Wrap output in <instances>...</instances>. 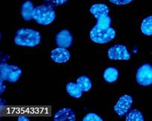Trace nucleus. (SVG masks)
Instances as JSON below:
<instances>
[{"mask_svg": "<svg viewBox=\"0 0 152 121\" xmlns=\"http://www.w3.org/2000/svg\"><path fill=\"white\" fill-rule=\"evenodd\" d=\"M102 118L99 116V114L96 113H90L87 114L85 116L83 117V121H102Z\"/></svg>", "mask_w": 152, "mask_h": 121, "instance_id": "nucleus-18", "label": "nucleus"}, {"mask_svg": "<svg viewBox=\"0 0 152 121\" xmlns=\"http://www.w3.org/2000/svg\"><path fill=\"white\" fill-rule=\"evenodd\" d=\"M141 31L146 36H152V16L146 17L142 22Z\"/></svg>", "mask_w": 152, "mask_h": 121, "instance_id": "nucleus-16", "label": "nucleus"}, {"mask_svg": "<svg viewBox=\"0 0 152 121\" xmlns=\"http://www.w3.org/2000/svg\"><path fill=\"white\" fill-rule=\"evenodd\" d=\"M32 17L37 24L48 25L55 20L56 13L54 10V7L49 5H40L35 7Z\"/></svg>", "mask_w": 152, "mask_h": 121, "instance_id": "nucleus-3", "label": "nucleus"}, {"mask_svg": "<svg viewBox=\"0 0 152 121\" xmlns=\"http://www.w3.org/2000/svg\"><path fill=\"white\" fill-rule=\"evenodd\" d=\"M108 58L111 60H129L131 54L124 45L111 46L107 51Z\"/></svg>", "mask_w": 152, "mask_h": 121, "instance_id": "nucleus-6", "label": "nucleus"}, {"mask_svg": "<svg viewBox=\"0 0 152 121\" xmlns=\"http://www.w3.org/2000/svg\"><path fill=\"white\" fill-rule=\"evenodd\" d=\"M126 121H144V117L142 113L137 109L130 110L125 114Z\"/></svg>", "mask_w": 152, "mask_h": 121, "instance_id": "nucleus-17", "label": "nucleus"}, {"mask_svg": "<svg viewBox=\"0 0 152 121\" xmlns=\"http://www.w3.org/2000/svg\"><path fill=\"white\" fill-rule=\"evenodd\" d=\"M5 89H6V85L5 84V80L1 79L0 80V94H3L5 92Z\"/></svg>", "mask_w": 152, "mask_h": 121, "instance_id": "nucleus-21", "label": "nucleus"}, {"mask_svg": "<svg viewBox=\"0 0 152 121\" xmlns=\"http://www.w3.org/2000/svg\"><path fill=\"white\" fill-rule=\"evenodd\" d=\"M111 3L116 5H125L131 3L133 0H109Z\"/></svg>", "mask_w": 152, "mask_h": 121, "instance_id": "nucleus-20", "label": "nucleus"}, {"mask_svg": "<svg viewBox=\"0 0 152 121\" xmlns=\"http://www.w3.org/2000/svg\"><path fill=\"white\" fill-rule=\"evenodd\" d=\"M34 10L33 3L31 1H26L23 3L21 7V14L23 20L26 21H30L33 19V12Z\"/></svg>", "mask_w": 152, "mask_h": 121, "instance_id": "nucleus-12", "label": "nucleus"}, {"mask_svg": "<svg viewBox=\"0 0 152 121\" xmlns=\"http://www.w3.org/2000/svg\"><path fill=\"white\" fill-rule=\"evenodd\" d=\"M22 69L15 65H9L5 62H1L0 78L11 83H17L22 76Z\"/></svg>", "mask_w": 152, "mask_h": 121, "instance_id": "nucleus-4", "label": "nucleus"}, {"mask_svg": "<svg viewBox=\"0 0 152 121\" xmlns=\"http://www.w3.org/2000/svg\"><path fill=\"white\" fill-rule=\"evenodd\" d=\"M51 59L56 63L62 64L67 62L70 59L69 51L65 48L58 47L53 49L51 52Z\"/></svg>", "mask_w": 152, "mask_h": 121, "instance_id": "nucleus-9", "label": "nucleus"}, {"mask_svg": "<svg viewBox=\"0 0 152 121\" xmlns=\"http://www.w3.org/2000/svg\"><path fill=\"white\" fill-rule=\"evenodd\" d=\"M116 37V31L111 27H103L96 24L90 32V38L97 44H106Z\"/></svg>", "mask_w": 152, "mask_h": 121, "instance_id": "nucleus-2", "label": "nucleus"}, {"mask_svg": "<svg viewBox=\"0 0 152 121\" xmlns=\"http://www.w3.org/2000/svg\"><path fill=\"white\" fill-rule=\"evenodd\" d=\"M90 11L97 20V21L102 20L109 17V8L107 5L103 3L94 4L90 8Z\"/></svg>", "mask_w": 152, "mask_h": 121, "instance_id": "nucleus-10", "label": "nucleus"}, {"mask_svg": "<svg viewBox=\"0 0 152 121\" xmlns=\"http://www.w3.org/2000/svg\"><path fill=\"white\" fill-rule=\"evenodd\" d=\"M73 37L69 30L66 29L61 30L55 36V43L58 47L68 49L72 46Z\"/></svg>", "mask_w": 152, "mask_h": 121, "instance_id": "nucleus-8", "label": "nucleus"}, {"mask_svg": "<svg viewBox=\"0 0 152 121\" xmlns=\"http://www.w3.org/2000/svg\"><path fill=\"white\" fill-rule=\"evenodd\" d=\"M133 97L128 94H125L119 97V100L114 106V111L119 117L125 116L131 109L133 105Z\"/></svg>", "mask_w": 152, "mask_h": 121, "instance_id": "nucleus-7", "label": "nucleus"}, {"mask_svg": "<svg viewBox=\"0 0 152 121\" xmlns=\"http://www.w3.org/2000/svg\"><path fill=\"white\" fill-rule=\"evenodd\" d=\"M53 120L55 121H75L76 120V114L71 109L64 108L58 110L54 114Z\"/></svg>", "mask_w": 152, "mask_h": 121, "instance_id": "nucleus-11", "label": "nucleus"}, {"mask_svg": "<svg viewBox=\"0 0 152 121\" xmlns=\"http://www.w3.org/2000/svg\"><path fill=\"white\" fill-rule=\"evenodd\" d=\"M76 83L81 90L84 92L89 91L92 88V81L87 76H81L76 80Z\"/></svg>", "mask_w": 152, "mask_h": 121, "instance_id": "nucleus-14", "label": "nucleus"}, {"mask_svg": "<svg viewBox=\"0 0 152 121\" xmlns=\"http://www.w3.org/2000/svg\"><path fill=\"white\" fill-rule=\"evenodd\" d=\"M41 42L40 32L29 28H23L16 32L14 43L22 47L32 48L38 46Z\"/></svg>", "mask_w": 152, "mask_h": 121, "instance_id": "nucleus-1", "label": "nucleus"}, {"mask_svg": "<svg viewBox=\"0 0 152 121\" xmlns=\"http://www.w3.org/2000/svg\"><path fill=\"white\" fill-rule=\"evenodd\" d=\"M47 5L52 7H58L64 5L68 0H44Z\"/></svg>", "mask_w": 152, "mask_h": 121, "instance_id": "nucleus-19", "label": "nucleus"}, {"mask_svg": "<svg viewBox=\"0 0 152 121\" xmlns=\"http://www.w3.org/2000/svg\"><path fill=\"white\" fill-rule=\"evenodd\" d=\"M5 100H4V99H1V107L2 106H5Z\"/></svg>", "mask_w": 152, "mask_h": 121, "instance_id": "nucleus-23", "label": "nucleus"}, {"mask_svg": "<svg viewBox=\"0 0 152 121\" xmlns=\"http://www.w3.org/2000/svg\"><path fill=\"white\" fill-rule=\"evenodd\" d=\"M17 120L19 121H30V119L26 115H20L17 117Z\"/></svg>", "mask_w": 152, "mask_h": 121, "instance_id": "nucleus-22", "label": "nucleus"}, {"mask_svg": "<svg viewBox=\"0 0 152 121\" xmlns=\"http://www.w3.org/2000/svg\"><path fill=\"white\" fill-rule=\"evenodd\" d=\"M66 90L67 93L74 98H80L82 96L83 91L78 86L77 83H75L70 82L67 83V85H66Z\"/></svg>", "mask_w": 152, "mask_h": 121, "instance_id": "nucleus-15", "label": "nucleus"}, {"mask_svg": "<svg viewBox=\"0 0 152 121\" xmlns=\"http://www.w3.org/2000/svg\"><path fill=\"white\" fill-rule=\"evenodd\" d=\"M103 77L107 83H113L119 78V71L114 67L107 68L103 73Z\"/></svg>", "mask_w": 152, "mask_h": 121, "instance_id": "nucleus-13", "label": "nucleus"}, {"mask_svg": "<svg viewBox=\"0 0 152 121\" xmlns=\"http://www.w3.org/2000/svg\"><path fill=\"white\" fill-rule=\"evenodd\" d=\"M136 80L142 86L152 85V65L148 63L141 65L136 73Z\"/></svg>", "mask_w": 152, "mask_h": 121, "instance_id": "nucleus-5", "label": "nucleus"}]
</instances>
